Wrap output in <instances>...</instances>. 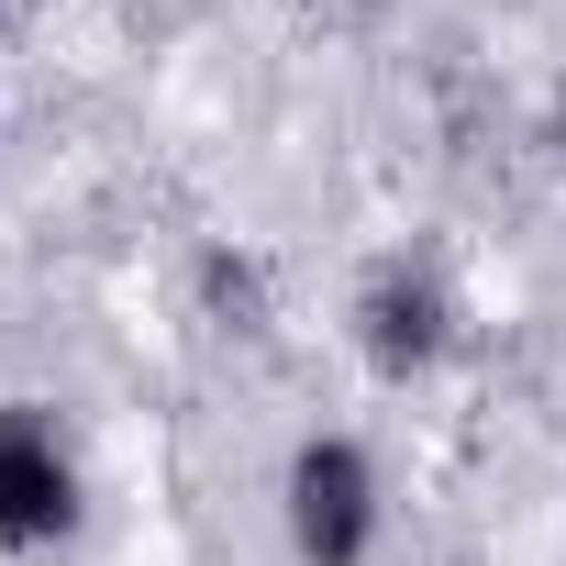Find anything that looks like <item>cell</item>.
<instances>
[{
  "instance_id": "6da1fadb",
  "label": "cell",
  "mask_w": 566,
  "mask_h": 566,
  "mask_svg": "<svg viewBox=\"0 0 566 566\" xmlns=\"http://www.w3.org/2000/svg\"><path fill=\"white\" fill-rule=\"evenodd\" d=\"M277 511H290V555L301 566H367L378 555V467L356 433H312L277 478Z\"/></svg>"
},
{
  "instance_id": "7a4b0ae2",
  "label": "cell",
  "mask_w": 566,
  "mask_h": 566,
  "mask_svg": "<svg viewBox=\"0 0 566 566\" xmlns=\"http://www.w3.org/2000/svg\"><path fill=\"white\" fill-rule=\"evenodd\" d=\"M444 345H455V290H444L422 255H378V266L356 277V356H367L389 389H411V378L444 367Z\"/></svg>"
},
{
  "instance_id": "3957f363",
  "label": "cell",
  "mask_w": 566,
  "mask_h": 566,
  "mask_svg": "<svg viewBox=\"0 0 566 566\" xmlns=\"http://www.w3.org/2000/svg\"><path fill=\"white\" fill-rule=\"evenodd\" d=\"M78 533V455L34 400H0V555H45Z\"/></svg>"
},
{
  "instance_id": "277c9868",
  "label": "cell",
  "mask_w": 566,
  "mask_h": 566,
  "mask_svg": "<svg viewBox=\"0 0 566 566\" xmlns=\"http://www.w3.org/2000/svg\"><path fill=\"white\" fill-rule=\"evenodd\" d=\"M555 134H566V90H555Z\"/></svg>"
}]
</instances>
